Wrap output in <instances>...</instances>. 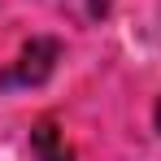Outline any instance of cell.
Wrapping results in <instances>:
<instances>
[{
	"label": "cell",
	"instance_id": "1",
	"mask_svg": "<svg viewBox=\"0 0 161 161\" xmlns=\"http://www.w3.org/2000/svg\"><path fill=\"white\" fill-rule=\"evenodd\" d=\"M57 57H61L57 39H31L18 53V61L9 70H0V87H39L57 70Z\"/></svg>",
	"mask_w": 161,
	"mask_h": 161
},
{
	"label": "cell",
	"instance_id": "2",
	"mask_svg": "<svg viewBox=\"0 0 161 161\" xmlns=\"http://www.w3.org/2000/svg\"><path fill=\"white\" fill-rule=\"evenodd\" d=\"M31 153H35L39 161H74V153L65 148V135L57 131L53 118H44V122L31 131Z\"/></svg>",
	"mask_w": 161,
	"mask_h": 161
},
{
	"label": "cell",
	"instance_id": "3",
	"mask_svg": "<svg viewBox=\"0 0 161 161\" xmlns=\"http://www.w3.org/2000/svg\"><path fill=\"white\" fill-rule=\"evenodd\" d=\"M157 131H161V100H157Z\"/></svg>",
	"mask_w": 161,
	"mask_h": 161
}]
</instances>
